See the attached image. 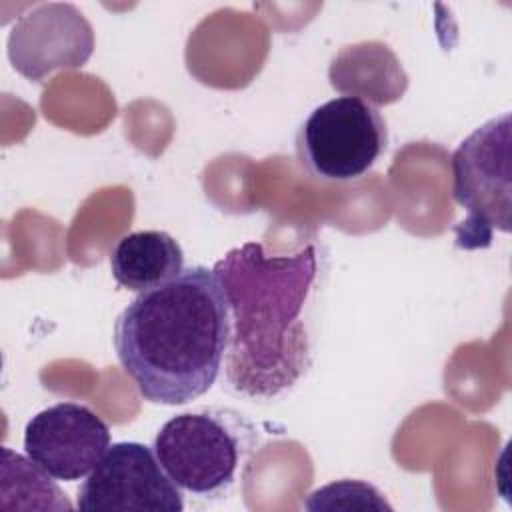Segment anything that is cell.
Returning <instances> with one entry per match:
<instances>
[{
  "instance_id": "6da1fadb",
  "label": "cell",
  "mask_w": 512,
  "mask_h": 512,
  "mask_svg": "<svg viewBox=\"0 0 512 512\" xmlns=\"http://www.w3.org/2000/svg\"><path fill=\"white\" fill-rule=\"evenodd\" d=\"M230 314L224 356L228 386L246 398L288 392L314 360L318 246L272 256L260 242L228 250L214 266Z\"/></svg>"
},
{
  "instance_id": "7a4b0ae2",
  "label": "cell",
  "mask_w": 512,
  "mask_h": 512,
  "mask_svg": "<svg viewBox=\"0 0 512 512\" xmlns=\"http://www.w3.org/2000/svg\"><path fill=\"white\" fill-rule=\"evenodd\" d=\"M228 340V300L206 266H188L140 292L114 322L122 370L144 400L164 406L188 404L212 388Z\"/></svg>"
},
{
  "instance_id": "3957f363",
  "label": "cell",
  "mask_w": 512,
  "mask_h": 512,
  "mask_svg": "<svg viewBox=\"0 0 512 512\" xmlns=\"http://www.w3.org/2000/svg\"><path fill=\"white\" fill-rule=\"evenodd\" d=\"M258 444L260 432L242 412L200 408L166 420L152 450L180 490L202 500H220L236 486Z\"/></svg>"
},
{
  "instance_id": "277c9868",
  "label": "cell",
  "mask_w": 512,
  "mask_h": 512,
  "mask_svg": "<svg viewBox=\"0 0 512 512\" xmlns=\"http://www.w3.org/2000/svg\"><path fill=\"white\" fill-rule=\"evenodd\" d=\"M452 196L466 210L458 248H484L512 230V116L504 112L468 134L452 154Z\"/></svg>"
},
{
  "instance_id": "5b68a950",
  "label": "cell",
  "mask_w": 512,
  "mask_h": 512,
  "mask_svg": "<svg viewBox=\"0 0 512 512\" xmlns=\"http://www.w3.org/2000/svg\"><path fill=\"white\" fill-rule=\"evenodd\" d=\"M388 126L370 102L338 96L316 106L296 132L300 164L318 180L362 178L386 152Z\"/></svg>"
},
{
  "instance_id": "8992f818",
  "label": "cell",
  "mask_w": 512,
  "mask_h": 512,
  "mask_svg": "<svg viewBox=\"0 0 512 512\" xmlns=\"http://www.w3.org/2000/svg\"><path fill=\"white\" fill-rule=\"evenodd\" d=\"M84 512H182L180 488L166 474L152 448L114 442L78 490Z\"/></svg>"
},
{
  "instance_id": "52a82bcc",
  "label": "cell",
  "mask_w": 512,
  "mask_h": 512,
  "mask_svg": "<svg viewBox=\"0 0 512 512\" xmlns=\"http://www.w3.org/2000/svg\"><path fill=\"white\" fill-rule=\"evenodd\" d=\"M22 444L26 456L52 478L74 482L102 460L110 428L86 404L58 402L28 420Z\"/></svg>"
},
{
  "instance_id": "ba28073f",
  "label": "cell",
  "mask_w": 512,
  "mask_h": 512,
  "mask_svg": "<svg viewBox=\"0 0 512 512\" xmlns=\"http://www.w3.org/2000/svg\"><path fill=\"white\" fill-rule=\"evenodd\" d=\"M94 52V30L70 2L38 4L8 34V58L16 72L42 82L54 70L84 66Z\"/></svg>"
},
{
  "instance_id": "9c48e42d",
  "label": "cell",
  "mask_w": 512,
  "mask_h": 512,
  "mask_svg": "<svg viewBox=\"0 0 512 512\" xmlns=\"http://www.w3.org/2000/svg\"><path fill=\"white\" fill-rule=\"evenodd\" d=\"M330 84L344 96H356L372 106L402 98L408 76L396 54L382 42L344 46L330 64Z\"/></svg>"
},
{
  "instance_id": "30bf717a",
  "label": "cell",
  "mask_w": 512,
  "mask_h": 512,
  "mask_svg": "<svg viewBox=\"0 0 512 512\" xmlns=\"http://www.w3.org/2000/svg\"><path fill=\"white\" fill-rule=\"evenodd\" d=\"M182 270V248L162 230L124 234L110 250V272L116 284L138 294L172 280Z\"/></svg>"
},
{
  "instance_id": "8fae6325",
  "label": "cell",
  "mask_w": 512,
  "mask_h": 512,
  "mask_svg": "<svg viewBox=\"0 0 512 512\" xmlns=\"http://www.w3.org/2000/svg\"><path fill=\"white\" fill-rule=\"evenodd\" d=\"M14 492L16 496H38L50 510H72L66 494L50 480L28 456L16 454L10 448H2V494Z\"/></svg>"
},
{
  "instance_id": "7c38bea8",
  "label": "cell",
  "mask_w": 512,
  "mask_h": 512,
  "mask_svg": "<svg viewBox=\"0 0 512 512\" xmlns=\"http://www.w3.org/2000/svg\"><path fill=\"white\" fill-rule=\"evenodd\" d=\"M304 508L310 512L320 510H376V512H392V504L384 498V494L370 482L364 480H334L326 486L316 488L308 494Z\"/></svg>"
}]
</instances>
